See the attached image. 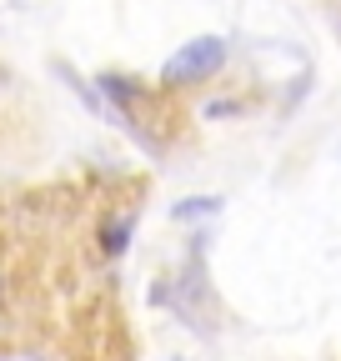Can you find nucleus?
<instances>
[{
  "label": "nucleus",
  "instance_id": "f257e3e1",
  "mask_svg": "<svg viewBox=\"0 0 341 361\" xmlns=\"http://www.w3.org/2000/svg\"><path fill=\"white\" fill-rule=\"evenodd\" d=\"M226 66V40L221 35H196L186 40L176 56H166L161 66V85H201Z\"/></svg>",
  "mask_w": 341,
  "mask_h": 361
},
{
  "label": "nucleus",
  "instance_id": "f03ea898",
  "mask_svg": "<svg viewBox=\"0 0 341 361\" xmlns=\"http://www.w3.org/2000/svg\"><path fill=\"white\" fill-rule=\"evenodd\" d=\"M125 246H131V216H111L101 226V251L106 256H125Z\"/></svg>",
  "mask_w": 341,
  "mask_h": 361
},
{
  "label": "nucleus",
  "instance_id": "7ed1b4c3",
  "mask_svg": "<svg viewBox=\"0 0 341 361\" xmlns=\"http://www.w3.org/2000/svg\"><path fill=\"white\" fill-rule=\"evenodd\" d=\"M221 211V201L216 196H191V201H181V206H170V216L176 221H196V216H216Z\"/></svg>",
  "mask_w": 341,
  "mask_h": 361
},
{
  "label": "nucleus",
  "instance_id": "20e7f679",
  "mask_svg": "<svg viewBox=\"0 0 341 361\" xmlns=\"http://www.w3.org/2000/svg\"><path fill=\"white\" fill-rule=\"evenodd\" d=\"M166 361H186V356H166Z\"/></svg>",
  "mask_w": 341,
  "mask_h": 361
}]
</instances>
